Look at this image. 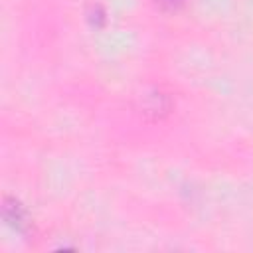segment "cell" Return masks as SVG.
<instances>
[{
  "instance_id": "obj_1",
  "label": "cell",
  "mask_w": 253,
  "mask_h": 253,
  "mask_svg": "<svg viewBox=\"0 0 253 253\" xmlns=\"http://www.w3.org/2000/svg\"><path fill=\"white\" fill-rule=\"evenodd\" d=\"M4 217H6V221L8 223H12L16 229H22L24 227V219H26V215H24V210H22V206L18 204V202H14V200H10V198H6L4 200Z\"/></svg>"
},
{
  "instance_id": "obj_2",
  "label": "cell",
  "mask_w": 253,
  "mask_h": 253,
  "mask_svg": "<svg viewBox=\"0 0 253 253\" xmlns=\"http://www.w3.org/2000/svg\"><path fill=\"white\" fill-rule=\"evenodd\" d=\"M186 0H154L156 6H160L162 10H178Z\"/></svg>"
}]
</instances>
